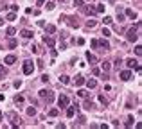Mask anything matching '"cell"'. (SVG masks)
<instances>
[{"instance_id": "cell-26", "label": "cell", "mask_w": 142, "mask_h": 129, "mask_svg": "<svg viewBox=\"0 0 142 129\" xmlns=\"http://www.w3.org/2000/svg\"><path fill=\"white\" fill-rule=\"evenodd\" d=\"M101 66H103V70H104V72H108V70H110V63H108V61H104Z\"/></svg>"}, {"instance_id": "cell-8", "label": "cell", "mask_w": 142, "mask_h": 129, "mask_svg": "<svg viewBox=\"0 0 142 129\" xmlns=\"http://www.w3.org/2000/svg\"><path fill=\"white\" fill-rule=\"evenodd\" d=\"M97 47H103L104 50H110V43L106 40H101V41H97Z\"/></svg>"}, {"instance_id": "cell-42", "label": "cell", "mask_w": 142, "mask_h": 129, "mask_svg": "<svg viewBox=\"0 0 142 129\" xmlns=\"http://www.w3.org/2000/svg\"><path fill=\"white\" fill-rule=\"evenodd\" d=\"M43 2H45V0H36V4H38V5H41Z\"/></svg>"}, {"instance_id": "cell-44", "label": "cell", "mask_w": 142, "mask_h": 129, "mask_svg": "<svg viewBox=\"0 0 142 129\" xmlns=\"http://www.w3.org/2000/svg\"><path fill=\"white\" fill-rule=\"evenodd\" d=\"M83 2H86V0H83Z\"/></svg>"}, {"instance_id": "cell-1", "label": "cell", "mask_w": 142, "mask_h": 129, "mask_svg": "<svg viewBox=\"0 0 142 129\" xmlns=\"http://www.w3.org/2000/svg\"><path fill=\"white\" fill-rule=\"evenodd\" d=\"M138 29H140V22H137L135 27L128 31V41H137L138 40Z\"/></svg>"}, {"instance_id": "cell-39", "label": "cell", "mask_w": 142, "mask_h": 129, "mask_svg": "<svg viewBox=\"0 0 142 129\" xmlns=\"http://www.w3.org/2000/svg\"><path fill=\"white\" fill-rule=\"evenodd\" d=\"M83 5V0H76V7H81Z\"/></svg>"}, {"instance_id": "cell-6", "label": "cell", "mask_w": 142, "mask_h": 129, "mask_svg": "<svg viewBox=\"0 0 142 129\" xmlns=\"http://www.w3.org/2000/svg\"><path fill=\"white\" fill-rule=\"evenodd\" d=\"M20 34H22V38H25V40H31V38L34 36L33 32H31V31H27V29H24V31H22Z\"/></svg>"}, {"instance_id": "cell-31", "label": "cell", "mask_w": 142, "mask_h": 129, "mask_svg": "<svg viewBox=\"0 0 142 129\" xmlns=\"http://www.w3.org/2000/svg\"><path fill=\"white\" fill-rule=\"evenodd\" d=\"M131 125H133V117H130L128 122H126V127H131Z\"/></svg>"}, {"instance_id": "cell-37", "label": "cell", "mask_w": 142, "mask_h": 129, "mask_svg": "<svg viewBox=\"0 0 142 129\" xmlns=\"http://www.w3.org/2000/svg\"><path fill=\"white\" fill-rule=\"evenodd\" d=\"M11 11H13V13H16V11H18V5H16V4H13V5H11Z\"/></svg>"}, {"instance_id": "cell-41", "label": "cell", "mask_w": 142, "mask_h": 129, "mask_svg": "<svg viewBox=\"0 0 142 129\" xmlns=\"http://www.w3.org/2000/svg\"><path fill=\"white\" fill-rule=\"evenodd\" d=\"M4 75H5V70L2 68V66H0V77H4Z\"/></svg>"}, {"instance_id": "cell-24", "label": "cell", "mask_w": 142, "mask_h": 129, "mask_svg": "<svg viewBox=\"0 0 142 129\" xmlns=\"http://www.w3.org/2000/svg\"><path fill=\"white\" fill-rule=\"evenodd\" d=\"M93 106H95V104H93L92 101H86V102H85V108H86V109H92Z\"/></svg>"}, {"instance_id": "cell-2", "label": "cell", "mask_w": 142, "mask_h": 129, "mask_svg": "<svg viewBox=\"0 0 142 129\" xmlns=\"http://www.w3.org/2000/svg\"><path fill=\"white\" fill-rule=\"evenodd\" d=\"M40 99H43L47 104H50V102L54 101V92H50V90H41L40 92Z\"/></svg>"}, {"instance_id": "cell-20", "label": "cell", "mask_w": 142, "mask_h": 129, "mask_svg": "<svg viewBox=\"0 0 142 129\" xmlns=\"http://www.w3.org/2000/svg\"><path fill=\"white\" fill-rule=\"evenodd\" d=\"M56 32V27L54 25H47V34H54Z\"/></svg>"}, {"instance_id": "cell-19", "label": "cell", "mask_w": 142, "mask_h": 129, "mask_svg": "<svg viewBox=\"0 0 142 129\" xmlns=\"http://www.w3.org/2000/svg\"><path fill=\"white\" fill-rule=\"evenodd\" d=\"M7 20H9V22L16 20V13H13V11H11V13H7Z\"/></svg>"}, {"instance_id": "cell-14", "label": "cell", "mask_w": 142, "mask_h": 129, "mask_svg": "<svg viewBox=\"0 0 142 129\" xmlns=\"http://www.w3.org/2000/svg\"><path fill=\"white\" fill-rule=\"evenodd\" d=\"M86 59H88L90 63H97V61H99V59H97V56H93V54H90V52L86 54Z\"/></svg>"}, {"instance_id": "cell-13", "label": "cell", "mask_w": 142, "mask_h": 129, "mask_svg": "<svg viewBox=\"0 0 142 129\" xmlns=\"http://www.w3.org/2000/svg\"><path fill=\"white\" fill-rule=\"evenodd\" d=\"M74 115H76V108H69V106H67V117L72 118Z\"/></svg>"}, {"instance_id": "cell-10", "label": "cell", "mask_w": 142, "mask_h": 129, "mask_svg": "<svg viewBox=\"0 0 142 129\" xmlns=\"http://www.w3.org/2000/svg\"><path fill=\"white\" fill-rule=\"evenodd\" d=\"M15 61H16V57H15V56H5L4 63H5V64H13Z\"/></svg>"}, {"instance_id": "cell-11", "label": "cell", "mask_w": 142, "mask_h": 129, "mask_svg": "<svg viewBox=\"0 0 142 129\" xmlns=\"http://www.w3.org/2000/svg\"><path fill=\"white\" fill-rule=\"evenodd\" d=\"M126 16H128V18H131V20H135V18H137V13L131 11V9H126Z\"/></svg>"}, {"instance_id": "cell-15", "label": "cell", "mask_w": 142, "mask_h": 129, "mask_svg": "<svg viewBox=\"0 0 142 129\" xmlns=\"http://www.w3.org/2000/svg\"><path fill=\"white\" fill-rule=\"evenodd\" d=\"M43 43H45V45H49V47H54V40H52V38H49V36H45V38H43Z\"/></svg>"}, {"instance_id": "cell-5", "label": "cell", "mask_w": 142, "mask_h": 129, "mask_svg": "<svg viewBox=\"0 0 142 129\" xmlns=\"http://www.w3.org/2000/svg\"><path fill=\"white\" fill-rule=\"evenodd\" d=\"M121 79L122 81H130L131 79V70H122L121 72Z\"/></svg>"}, {"instance_id": "cell-33", "label": "cell", "mask_w": 142, "mask_h": 129, "mask_svg": "<svg viewBox=\"0 0 142 129\" xmlns=\"http://www.w3.org/2000/svg\"><path fill=\"white\" fill-rule=\"evenodd\" d=\"M103 36H104V38H108V36H110V29H106V27L103 29Z\"/></svg>"}, {"instance_id": "cell-43", "label": "cell", "mask_w": 142, "mask_h": 129, "mask_svg": "<svg viewBox=\"0 0 142 129\" xmlns=\"http://www.w3.org/2000/svg\"><path fill=\"white\" fill-rule=\"evenodd\" d=\"M0 120H2V111H0Z\"/></svg>"}, {"instance_id": "cell-22", "label": "cell", "mask_w": 142, "mask_h": 129, "mask_svg": "<svg viewBox=\"0 0 142 129\" xmlns=\"http://www.w3.org/2000/svg\"><path fill=\"white\" fill-rule=\"evenodd\" d=\"M59 115V109H50L49 111V117H58Z\"/></svg>"}, {"instance_id": "cell-18", "label": "cell", "mask_w": 142, "mask_h": 129, "mask_svg": "<svg viewBox=\"0 0 142 129\" xmlns=\"http://www.w3.org/2000/svg\"><path fill=\"white\" fill-rule=\"evenodd\" d=\"M5 34H7V36H15V34H16V29H15V27H7Z\"/></svg>"}, {"instance_id": "cell-12", "label": "cell", "mask_w": 142, "mask_h": 129, "mask_svg": "<svg viewBox=\"0 0 142 129\" xmlns=\"http://www.w3.org/2000/svg\"><path fill=\"white\" fill-rule=\"evenodd\" d=\"M86 86H88L90 90H93L95 86H97V81H95V79H90V81H86Z\"/></svg>"}, {"instance_id": "cell-9", "label": "cell", "mask_w": 142, "mask_h": 129, "mask_svg": "<svg viewBox=\"0 0 142 129\" xmlns=\"http://www.w3.org/2000/svg\"><path fill=\"white\" fill-rule=\"evenodd\" d=\"M85 84V77L83 75H76V86H83Z\"/></svg>"}, {"instance_id": "cell-28", "label": "cell", "mask_w": 142, "mask_h": 129, "mask_svg": "<svg viewBox=\"0 0 142 129\" xmlns=\"http://www.w3.org/2000/svg\"><path fill=\"white\" fill-rule=\"evenodd\" d=\"M27 115H31V117H34V115H36V109H34V108H29V109H27Z\"/></svg>"}, {"instance_id": "cell-4", "label": "cell", "mask_w": 142, "mask_h": 129, "mask_svg": "<svg viewBox=\"0 0 142 129\" xmlns=\"http://www.w3.org/2000/svg\"><path fill=\"white\" fill-rule=\"evenodd\" d=\"M58 104H59V108H67V106L70 104L69 97H67V95H59V99H58Z\"/></svg>"}, {"instance_id": "cell-40", "label": "cell", "mask_w": 142, "mask_h": 129, "mask_svg": "<svg viewBox=\"0 0 142 129\" xmlns=\"http://www.w3.org/2000/svg\"><path fill=\"white\" fill-rule=\"evenodd\" d=\"M92 72H93V75H99V74H101V70H99V68H93Z\"/></svg>"}, {"instance_id": "cell-38", "label": "cell", "mask_w": 142, "mask_h": 129, "mask_svg": "<svg viewBox=\"0 0 142 129\" xmlns=\"http://www.w3.org/2000/svg\"><path fill=\"white\" fill-rule=\"evenodd\" d=\"M22 86V81H15V88H20Z\"/></svg>"}, {"instance_id": "cell-30", "label": "cell", "mask_w": 142, "mask_h": 129, "mask_svg": "<svg viewBox=\"0 0 142 129\" xmlns=\"http://www.w3.org/2000/svg\"><path fill=\"white\" fill-rule=\"evenodd\" d=\"M135 54H137V56H140V54H142V47H140V45L135 47Z\"/></svg>"}, {"instance_id": "cell-29", "label": "cell", "mask_w": 142, "mask_h": 129, "mask_svg": "<svg viewBox=\"0 0 142 129\" xmlns=\"http://www.w3.org/2000/svg\"><path fill=\"white\" fill-rule=\"evenodd\" d=\"M16 40H9V48H15V47H16Z\"/></svg>"}, {"instance_id": "cell-23", "label": "cell", "mask_w": 142, "mask_h": 129, "mask_svg": "<svg viewBox=\"0 0 142 129\" xmlns=\"http://www.w3.org/2000/svg\"><path fill=\"white\" fill-rule=\"evenodd\" d=\"M95 25H97V22H95V20H88V22H86V27H95Z\"/></svg>"}, {"instance_id": "cell-25", "label": "cell", "mask_w": 142, "mask_h": 129, "mask_svg": "<svg viewBox=\"0 0 142 129\" xmlns=\"http://www.w3.org/2000/svg\"><path fill=\"white\" fill-rule=\"evenodd\" d=\"M15 102H16V104H22V102H24V97H22V95H16V97H15Z\"/></svg>"}, {"instance_id": "cell-36", "label": "cell", "mask_w": 142, "mask_h": 129, "mask_svg": "<svg viewBox=\"0 0 142 129\" xmlns=\"http://www.w3.org/2000/svg\"><path fill=\"white\" fill-rule=\"evenodd\" d=\"M69 23H70V27H77V22L74 20V18H70V22H69Z\"/></svg>"}, {"instance_id": "cell-21", "label": "cell", "mask_w": 142, "mask_h": 129, "mask_svg": "<svg viewBox=\"0 0 142 129\" xmlns=\"http://www.w3.org/2000/svg\"><path fill=\"white\" fill-rule=\"evenodd\" d=\"M99 102H101L103 106H108V101H106V97H104V95H99Z\"/></svg>"}, {"instance_id": "cell-7", "label": "cell", "mask_w": 142, "mask_h": 129, "mask_svg": "<svg viewBox=\"0 0 142 129\" xmlns=\"http://www.w3.org/2000/svg\"><path fill=\"white\" fill-rule=\"evenodd\" d=\"M126 64H128V68H137V66H138V61L137 59H128V61H126Z\"/></svg>"}, {"instance_id": "cell-35", "label": "cell", "mask_w": 142, "mask_h": 129, "mask_svg": "<svg viewBox=\"0 0 142 129\" xmlns=\"http://www.w3.org/2000/svg\"><path fill=\"white\" fill-rule=\"evenodd\" d=\"M77 95H79V97H86V95H88V93H86L85 90H79V92H77Z\"/></svg>"}, {"instance_id": "cell-27", "label": "cell", "mask_w": 142, "mask_h": 129, "mask_svg": "<svg viewBox=\"0 0 142 129\" xmlns=\"http://www.w3.org/2000/svg\"><path fill=\"white\" fill-rule=\"evenodd\" d=\"M95 13H104V5H103V4H99L97 7H95Z\"/></svg>"}, {"instance_id": "cell-16", "label": "cell", "mask_w": 142, "mask_h": 129, "mask_svg": "<svg viewBox=\"0 0 142 129\" xmlns=\"http://www.w3.org/2000/svg\"><path fill=\"white\" fill-rule=\"evenodd\" d=\"M59 83H63V84H69V83H70V77H69V75H59Z\"/></svg>"}, {"instance_id": "cell-3", "label": "cell", "mask_w": 142, "mask_h": 129, "mask_svg": "<svg viewBox=\"0 0 142 129\" xmlns=\"http://www.w3.org/2000/svg\"><path fill=\"white\" fill-rule=\"evenodd\" d=\"M33 72H34L33 61H25V63H24V74H25V75H31Z\"/></svg>"}, {"instance_id": "cell-17", "label": "cell", "mask_w": 142, "mask_h": 129, "mask_svg": "<svg viewBox=\"0 0 142 129\" xmlns=\"http://www.w3.org/2000/svg\"><path fill=\"white\" fill-rule=\"evenodd\" d=\"M11 120H13V125H20V118H16L15 113H11Z\"/></svg>"}, {"instance_id": "cell-34", "label": "cell", "mask_w": 142, "mask_h": 129, "mask_svg": "<svg viewBox=\"0 0 142 129\" xmlns=\"http://www.w3.org/2000/svg\"><path fill=\"white\" fill-rule=\"evenodd\" d=\"M103 22H104V25H110V23H112V18H110V16H104V20H103Z\"/></svg>"}, {"instance_id": "cell-32", "label": "cell", "mask_w": 142, "mask_h": 129, "mask_svg": "<svg viewBox=\"0 0 142 129\" xmlns=\"http://www.w3.org/2000/svg\"><path fill=\"white\" fill-rule=\"evenodd\" d=\"M45 7H47V9H49V11H52V9H54V7H56V5H54V2H49V4H47V5H45Z\"/></svg>"}]
</instances>
